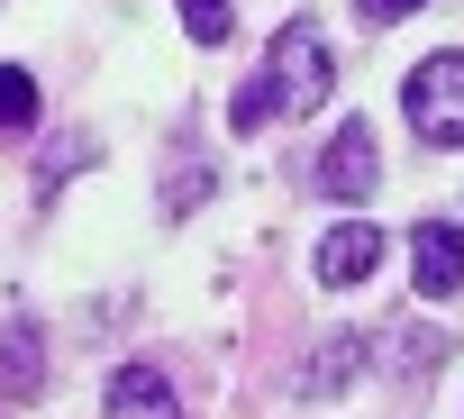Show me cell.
<instances>
[{
    "label": "cell",
    "instance_id": "cell-9",
    "mask_svg": "<svg viewBox=\"0 0 464 419\" xmlns=\"http://www.w3.org/2000/svg\"><path fill=\"white\" fill-rule=\"evenodd\" d=\"M28 119H37V73L0 64V128H28Z\"/></svg>",
    "mask_w": 464,
    "mask_h": 419
},
{
    "label": "cell",
    "instance_id": "cell-2",
    "mask_svg": "<svg viewBox=\"0 0 464 419\" xmlns=\"http://www.w3.org/2000/svg\"><path fill=\"white\" fill-rule=\"evenodd\" d=\"M401 101H410V128L428 146H464V55H428Z\"/></svg>",
    "mask_w": 464,
    "mask_h": 419
},
{
    "label": "cell",
    "instance_id": "cell-4",
    "mask_svg": "<svg viewBox=\"0 0 464 419\" xmlns=\"http://www.w3.org/2000/svg\"><path fill=\"white\" fill-rule=\"evenodd\" d=\"M364 356H373V337H364V328H337V337L310 346V365L292 374V392H301V401H337V392L364 374Z\"/></svg>",
    "mask_w": 464,
    "mask_h": 419
},
{
    "label": "cell",
    "instance_id": "cell-7",
    "mask_svg": "<svg viewBox=\"0 0 464 419\" xmlns=\"http://www.w3.org/2000/svg\"><path fill=\"white\" fill-rule=\"evenodd\" d=\"M46 392V337L37 319H10L0 328V401H37Z\"/></svg>",
    "mask_w": 464,
    "mask_h": 419
},
{
    "label": "cell",
    "instance_id": "cell-11",
    "mask_svg": "<svg viewBox=\"0 0 464 419\" xmlns=\"http://www.w3.org/2000/svg\"><path fill=\"white\" fill-rule=\"evenodd\" d=\"M182 28H191L200 46H227V28H237V19H227V0H182Z\"/></svg>",
    "mask_w": 464,
    "mask_h": 419
},
{
    "label": "cell",
    "instance_id": "cell-8",
    "mask_svg": "<svg viewBox=\"0 0 464 419\" xmlns=\"http://www.w3.org/2000/svg\"><path fill=\"white\" fill-rule=\"evenodd\" d=\"M101 410H110V419H182V410H173V383H164L155 365H119L110 392H101Z\"/></svg>",
    "mask_w": 464,
    "mask_h": 419
},
{
    "label": "cell",
    "instance_id": "cell-5",
    "mask_svg": "<svg viewBox=\"0 0 464 419\" xmlns=\"http://www.w3.org/2000/svg\"><path fill=\"white\" fill-rule=\"evenodd\" d=\"M410 283H419L428 301H446V292L464 283V229H446V219L410 229Z\"/></svg>",
    "mask_w": 464,
    "mask_h": 419
},
{
    "label": "cell",
    "instance_id": "cell-1",
    "mask_svg": "<svg viewBox=\"0 0 464 419\" xmlns=\"http://www.w3.org/2000/svg\"><path fill=\"white\" fill-rule=\"evenodd\" d=\"M328 92H337V55H328V37H319L310 19H292V28L265 46L256 83L227 101V128H237V137H256L265 119H310Z\"/></svg>",
    "mask_w": 464,
    "mask_h": 419
},
{
    "label": "cell",
    "instance_id": "cell-13",
    "mask_svg": "<svg viewBox=\"0 0 464 419\" xmlns=\"http://www.w3.org/2000/svg\"><path fill=\"white\" fill-rule=\"evenodd\" d=\"M419 0H355V19H373V28H392V19H410Z\"/></svg>",
    "mask_w": 464,
    "mask_h": 419
},
{
    "label": "cell",
    "instance_id": "cell-12",
    "mask_svg": "<svg viewBox=\"0 0 464 419\" xmlns=\"http://www.w3.org/2000/svg\"><path fill=\"white\" fill-rule=\"evenodd\" d=\"M191 200H209V173H200V164H191V173H173V182H164V210H191Z\"/></svg>",
    "mask_w": 464,
    "mask_h": 419
},
{
    "label": "cell",
    "instance_id": "cell-10",
    "mask_svg": "<svg viewBox=\"0 0 464 419\" xmlns=\"http://www.w3.org/2000/svg\"><path fill=\"white\" fill-rule=\"evenodd\" d=\"M392 365L401 374H428V365H446V337L437 328H392Z\"/></svg>",
    "mask_w": 464,
    "mask_h": 419
},
{
    "label": "cell",
    "instance_id": "cell-3",
    "mask_svg": "<svg viewBox=\"0 0 464 419\" xmlns=\"http://www.w3.org/2000/svg\"><path fill=\"white\" fill-rule=\"evenodd\" d=\"M382 182V164H373V128L364 119H337V137L319 146V191L328 200H364Z\"/></svg>",
    "mask_w": 464,
    "mask_h": 419
},
{
    "label": "cell",
    "instance_id": "cell-6",
    "mask_svg": "<svg viewBox=\"0 0 464 419\" xmlns=\"http://www.w3.org/2000/svg\"><path fill=\"white\" fill-rule=\"evenodd\" d=\"M373 265H382V229H373V219H346L337 238H319V283H328V292L364 283Z\"/></svg>",
    "mask_w": 464,
    "mask_h": 419
}]
</instances>
